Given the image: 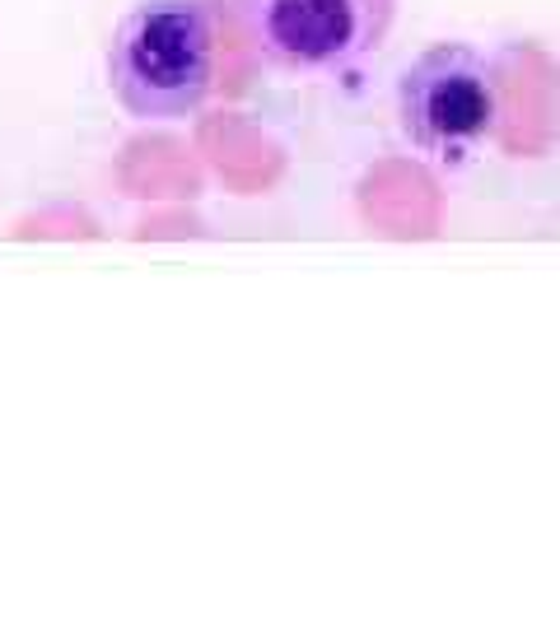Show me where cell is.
I'll return each instance as SVG.
<instances>
[{
  "label": "cell",
  "instance_id": "1",
  "mask_svg": "<svg viewBox=\"0 0 560 629\" xmlns=\"http://www.w3.org/2000/svg\"><path fill=\"white\" fill-rule=\"evenodd\" d=\"M107 85L136 121L192 117L215 89V14L206 0H140L107 42Z\"/></svg>",
  "mask_w": 560,
  "mask_h": 629
},
{
  "label": "cell",
  "instance_id": "2",
  "mask_svg": "<svg viewBox=\"0 0 560 629\" xmlns=\"http://www.w3.org/2000/svg\"><path fill=\"white\" fill-rule=\"evenodd\" d=\"M247 47L276 70L336 75L387 42L397 0H229Z\"/></svg>",
  "mask_w": 560,
  "mask_h": 629
},
{
  "label": "cell",
  "instance_id": "3",
  "mask_svg": "<svg viewBox=\"0 0 560 629\" xmlns=\"http://www.w3.org/2000/svg\"><path fill=\"white\" fill-rule=\"evenodd\" d=\"M397 117L420 154L454 164L500 121V70L467 42L430 47L402 75Z\"/></svg>",
  "mask_w": 560,
  "mask_h": 629
}]
</instances>
